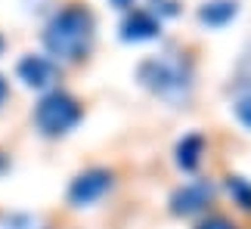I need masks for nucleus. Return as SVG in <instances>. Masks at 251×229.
<instances>
[{
    "mask_svg": "<svg viewBox=\"0 0 251 229\" xmlns=\"http://www.w3.org/2000/svg\"><path fill=\"white\" fill-rule=\"evenodd\" d=\"M34 121L47 137H59V133H69L75 124L81 121V106H78L75 96L56 90V93H50V96H44L37 102Z\"/></svg>",
    "mask_w": 251,
    "mask_h": 229,
    "instance_id": "obj_3",
    "label": "nucleus"
},
{
    "mask_svg": "<svg viewBox=\"0 0 251 229\" xmlns=\"http://www.w3.org/2000/svg\"><path fill=\"white\" fill-rule=\"evenodd\" d=\"M236 114H239V121H242L245 127H251V96L236 102Z\"/></svg>",
    "mask_w": 251,
    "mask_h": 229,
    "instance_id": "obj_13",
    "label": "nucleus"
},
{
    "mask_svg": "<svg viewBox=\"0 0 251 229\" xmlns=\"http://www.w3.org/2000/svg\"><path fill=\"white\" fill-rule=\"evenodd\" d=\"M109 186H112V174H109V170H102V167H93V170L81 174L72 183L69 202L75 207H87V205H93L96 198H102L105 192H109Z\"/></svg>",
    "mask_w": 251,
    "mask_h": 229,
    "instance_id": "obj_4",
    "label": "nucleus"
},
{
    "mask_svg": "<svg viewBox=\"0 0 251 229\" xmlns=\"http://www.w3.org/2000/svg\"><path fill=\"white\" fill-rule=\"evenodd\" d=\"M196 229H236V226L229 223L226 217H220V214H217V217H208V220H201Z\"/></svg>",
    "mask_w": 251,
    "mask_h": 229,
    "instance_id": "obj_12",
    "label": "nucleus"
},
{
    "mask_svg": "<svg viewBox=\"0 0 251 229\" xmlns=\"http://www.w3.org/2000/svg\"><path fill=\"white\" fill-rule=\"evenodd\" d=\"M3 46H6V44H3V37H0V53H3Z\"/></svg>",
    "mask_w": 251,
    "mask_h": 229,
    "instance_id": "obj_16",
    "label": "nucleus"
},
{
    "mask_svg": "<svg viewBox=\"0 0 251 229\" xmlns=\"http://www.w3.org/2000/svg\"><path fill=\"white\" fill-rule=\"evenodd\" d=\"M16 71H19V81L31 90H47L59 78V69H56L50 59H44V56H25Z\"/></svg>",
    "mask_w": 251,
    "mask_h": 229,
    "instance_id": "obj_6",
    "label": "nucleus"
},
{
    "mask_svg": "<svg viewBox=\"0 0 251 229\" xmlns=\"http://www.w3.org/2000/svg\"><path fill=\"white\" fill-rule=\"evenodd\" d=\"M3 99H6V81L0 78V102H3Z\"/></svg>",
    "mask_w": 251,
    "mask_h": 229,
    "instance_id": "obj_14",
    "label": "nucleus"
},
{
    "mask_svg": "<svg viewBox=\"0 0 251 229\" xmlns=\"http://www.w3.org/2000/svg\"><path fill=\"white\" fill-rule=\"evenodd\" d=\"M201 152H205V139H201V133H189V137H183L180 146H177V164L183 170H196L199 161H201Z\"/></svg>",
    "mask_w": 251,
    "mask_h": 229,
    "instance_id": "obj_9",
    "label": "nucleus"
},
{
    "mask_svg": "<svg viewBox=\"0 0 251 229\" xmlns=\"http://www.w3.org/2000/svg\"><path fill=\"white\" fill-rule=\"evenodd\" d=\"M115 3H118V6H127V0H115Z\"/></svg>",
    "mask_w": 251,
    "mask_h": 229,
    "instance_id": "obj_15",
    "label": "nucleus"
},
{
    "mask_svg": "<svg viewBox=\"0 0 251 229\" xmlns=\"http://www.w3.org/2000/svg\"><path fill=\"white\" fill-rule=\"evenodd\" d=\"M226 189H229V195H233V202L239 207H245V211H251V183L242 177H229L226 180Z\"/></svg>",
    "mask_w": 251,
    "mask_h": 229,
    "instance_id": "obj_10",
    "label": "nucleus"
},
{
    "mask_svg": "<svg viewBox=\"0 0 251 229\" xmlns=\"http://www.w3.org/2000/svg\"><path fill=\"white\" fill-rule=\"evenodd\" d=\"M90 41H93V16H90V9H84L78 3L59 9L44 31L47 53L65 62L81 59L90 50Z\"/></svg>",
    "mask_w": 251,
    "mask_h": 229,
    "instance_id": "obj_1",
    "label": "nucleus"
},
{
    "mask_svg": "<svg viewBox=\"0 0 251 229\" xmlns=\"http://www.w3.org/2000/svg\"><path fill=\"white\" fill-rule=\"evenodd\" d=\"M211 195H214V189H211L208 180H196V183H186L183 189H177V192L171 195V211L177 214V217H189V214L201 211V207L211 202Z\"/></svg>",
    "mask_w": 251,
    "mask_h": 229,
    "instance_id": "obj_5",
    "label": "nucleus"
},
{
    "mask_svg": "<svg viewBox=\"0 0 251 229\" xmlns=\"http://www.w3.org/2000/svg\"><path fill=\"white\" fill-rule=\"evenodd\" d=\"M236 13H239L236 0H208V3L199 9V19L205 25H211V28H220V25H226Z\"/></svg>",
    "mask_w": 251,
    "mask_h": 229,
    "instance_id": "obj_8",
    "label": "nucleus"
},
{
    "mask_svg": "<svg viewBox=\"0 0 251 229\" xmlns=\"http://www.w3.org/2000/svg\"><path fill=\"white\" fill-rule=\"evenodd\" d=\"M137 74L149 90L168 99H177L189 87V69L180 59H146L137 69Z\"/></svg>",
    "mask_w": 251,
    "mask_h": 229,
    "instance_id": "obj_2",
    "label": "nucleus"
},
{
    "mask_svg": "<svg viewBox=\"0 0 251 229\" xmlns=\"http://www.w3.org/2000/svg\"><path fill=\"white\" fill-rule=\"evenodd\" d=\"M158 31H161L158 19L152 13H146V9H133V13L121 22V41H133V44L152 41Z\"/></svg>",
    "mask_w": 251,
    "mask_h": 229,
    "instance_id": "obj_7",
    "label": "nucleus"
},
{
    "mask_svg": "<svg viewBox=\"0 0 251 229\" xmlns=\"http://www.w3.org/2000/svg\"><path fill=\"white\" fill-rule=\"evenodd\" d=\"M0 229H34L28 214H0Z\"/></svg>",
    "mask_w": 251,
    "mask_h": 229,
    "instance_id": "obj_11",
    "label": "nucleus"
}]
</instances>
